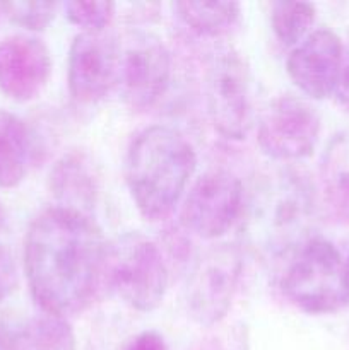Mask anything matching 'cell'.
<instances>
[{
    "label": "cell",
    "mask_w": 349,
    "mask_h": 350,
    "mask_svg": "<svg viewBox=\"0 0 349 350\" xmlns=\"http://www.w3.org/2000/svg\"><path fill=\"white\" fill-rule=\"evenodd\" d=\"M108 243L81 212L50 207L38 214L24 238V272L44 314L67 320L92 304L105 284Z\"/></svg>",
    "instance_id": "obj_1"
},
{
    "label": "cell",
    "mask_w": 349,
    "mask_h": 350,
    "mask_svg": "<svg viewBox=\"0 0 349 350\" xmlns=\"http://www.w3.org/2000/svg\"><path fill=\"white\" fill-rule=\"evenodd\" d=\"M315 188L294 167H272L252 181L243 197L240 231L246 250L266 262L287 258L310 239Z\"/></svg>",
    "instance_id": "obj_2"
},
{
    "label": "cell",
    "mask_w": 349,
    "mask_h": 350,
    "mask_svg": "<svg viewBox=\"0 0 349 350\" xmlns=\"http://www.w3.org/2000/svg\"><path fill=\"white\" fill-rule=\"evenodd\" d=\"M197 167L194 147L178 130L153 125L140 130L125 156V181L135 207L149 221L174 211Z\"/></svg>",
    "instance_id": "obj_3"
},
{
    "label": "cell",
    "mask_w": 349,
    "mask_h": 350,
    "mask_svg": "<svg viewBox=\"0 0 349 350\" xmlns=\"http://www.w3.org/2000/svg\"><path fill=\"white\" fill-rule=\"evenodd\" d=\"M283 293L308 314H328L349 304L348 262L332 243L310 238L291 256Z\"/></svg>",
    "instance_id": "obj_4"
},
{
    "label": "cell",
    "mask_w": 349,
    "mask_h": 350,
    "mask_svg": "<svg viewBox=\"0 0 349 350\" xmlns=\"http://www.w3.org/2000/svg\"><path fill=\"white\" fill-rule=\"evenodd\" d=\"M168 280L161 250L147 236L125 232L108 245L105 284L132 310H156L166 296Z\"/></svg>",
    "instance_id": "obj_5"
},
{
    "label": "cell",
    "mask_w": 349,
    "mask_h": 350,
    "mask_svg": "<svg viewBox=\"0 0 349 350\" xmlns=\"http://www.w3.org/2000/svg\"><path fill=\"white\" fill-rule=\"evenodd\" d=\"M242 253L233 245L205 250L192 267L185 299L192 320L212 327L228 314L242 279Z\"/></svg>",
    "instance_id": "obj_6"
},
{
    "label": "cell",
    "mask_w": 349,
    "mask_h": 350,
    "mask_svg": "<svg viewBox=\"0 0 349 350\" xmlns=\"http://www.w3.org/2000/svg\"><path fill=\"white\" fill-rule=\"evenodd\" d=\"M205 103L212 126L226 139L240 140L252 125L250 72L233 50L218 51L205 74Z\"/></svg>",
    "instance_id": "obj_7"
},
{
    "label": "cell",
    "mask_w": 349,
    "mask_h": 350,
    "mask_svg": "<svg viewBox=\"0 0 349 350\" xmlns=\"http://www.w3.org/2000/svg\"><path fill=\"white\" fill-rule=\"evenodd\" d=\"M118 77L122 99L133 109H147L166 92L171 77V55L153 33L135 31L118 41Z\"/></svg>",
    "instance_id": "obj_8"
},
{
    "label": "cell",
    "mask_w": 349,
    "mask_h": 350,
    "mask_svg": "<svg viewBox=\"0 0 349 350\" xmlns=\"http://www.w3.org/2000/svg\"><path fill=\"white\" fill-rule=\"evenodd\" d=\"M243 191L242 181L229 171H207L195 181L181 205V224L202 239L221 238L240 221Z\"/></svg>",
    "instance_id": "obj_9"
},
{
    "label": "cell",
    "mask_w": 349,
    "mask_h": 350,
    "mask_svg": "<svg viewBox=\"0 0 349 350\" xmlns=\"http://www.w3.org/2000/svg\"><path fill=\"white\" fill-rule=\"evenodd\" d=\"M320 135L317 109L298 96H279L267 106L259 123V146L274 161L311 156Z\"/></svg>",
    "instance_id": "obj_10"
},
{
    "label": "cell",
    "mask_w": 349,
    "mask_h": 350,
    "mask_svg": "<svg viewBox=\"0 0 349 350\" xmlns=\"http://www.w3.org/2000/svg\"><path fill=\"white\" fill-rule=\"evenodd\" d=\"M118 40L105 33H79L68 50L67 81L72 98L98 103L116 85Z\"/></svg>",
    "instance_id": "obj_11"
},
{
    "label": "cell",
    "mask_w": 349,
    "mask_h": 350,
    "mask_svg": "<svg viewBox=\"0 0 349 350\" xmlns=\"http://www.w3.org/2000/svg\"><path fill=\"white\" fill-rule=\"evenodd\" d=\"M344 64L341 38L331 29H317L308 34L289 53L287 74L303 94L311 99H325L335 92Z\"/></svg>",
    "instance_id": "obj_12"
},
{
    "label": "cell",
    "mask_w": 349,
    "mask_h": 350,
    "mask_svg": "<svg viewBox=\"0 0 349 350\" xmlns=\"http://www.w3.org/2000/svg\"><path fill=\"white\" fill-rule=\"evenodd\" d=\"M51 74L47 44L34 36L14 34L0 41V91L12 101L36 98Z\"/></svg>",
    "instance_id": "obj_13"
},
{
    "label": "cell",
    "mask_w": 349,
    "mask_h": 350,
    "mask_svg": "<svg viewBox=\"0 0 349 350\" xmlns=\"http://www.w3.org/2000/svg\"><path fill=\"white\" fill-rule=\"evenodd\" d=\"M48 187L58 207L88 215L98 198V171L88 154L82 150H70L50 170Z\"/></svg>",
    "instance_id": "obj_14"
},
{
    "label": "cell",
    "mask_w": 349,
    "mask_h": 350,
    "mask_svg": "<svg viewBox=\"0 0 349 350\" xmlns=\"http://www.w3.org/2000/svg\"><path fill=\"white\" fill-rule=\"evenodd\" d=\"M320 178L331 214L342 224H349V132L328 140L322 156Z\"/></svg>",
    "instance_id": "obj_15"
},
{
    "label": "cell",
    "mask_w": 349,
    "mask_h": 350,
    "mask_svg": "<svg viewBox=\"0 0 349 350\" xmlns=\"http://www.w3.org/2000/svg\"><path fill=\"white\" fill-rule=\"evenodd\" d=\"M33 154V135L14 113L0 109V188H16L24 180Z\"/></svg>",
    "instance_id": "obj_16"
},
{
    "label": "cell",
    "mask_w": 349,
    "mask_h": 350,
    "mask_svg": "<svg viewBox=\"0 0 349 350\" xmlns=\"http://www.w3.org/2000/svg\"><path fill=\"white\" fill-rule=\"evenodd\" d=\"M5 345L9 350H77L68 321L51 314L34 318L21 327L7 337Z\"/></svg>",
    "instance_id": "obj_17"
},
{
    "label": "cell",
    "mask_w": 349,
    "mask_h": 350,
    "mask_svg": "<svg viewBox=\"0 0 349 350\" xmlns=\"http://www.w3.org/2000/svg\"><path fill=\"white\" fill-rule=\"evenodd\" d=\"M181 23L201 36H219L231 29L240 17L238 2H177Z\"/></svg>",
    "instance_id": "obj_18"
},
{
    "label": "cell",
    "mask_w": 349,
    "mask_h": 350,
    "mask_svg": "<svg viewBox=\"0 0 349 350\" xmlns=\"http://www.w3.org/2000/svg\"><path fill=\"white\" fill-rule=\"evenodd\" d=\"M315 21V5L307 2H274L270 26L277 40L286 46L300 44Z\"/></svg>",
    "instance_id": "obj_19"
},
{
    "label": "cell",
    "mask_w": 349,
    "mask_h": 350,
    "mask_svg": "<svg viewBox=\"0 0 349 350\" xmlns=\"http://www.w3.org/2000/svg\"><path fill=\"white\" fill-rule=\"evenodd\" d=\"M65 16L82 33H105L115 16L112 2H65Z\"/></svg>",
    "instance_id": "obj_20"
},
{
    "label": "cell",
    "mask_w": 349,
    "mask_h": 350,
    "mask_svg": "<svg viewBox=\"0 0 349 350\" xmlns=\"http://www.w3.org/2000/svg\"><path fill=\"white\" fill-rule=\"evenodd\" d=\"M14 24L29 31H41L53 21L58 3L55 2H5L0 3Z\"/></svg>",
    "instance_id": "obj_21"
},
{
    "label": "cell",
    "mask_w": 349,
    "mask_h": 350,
    "mask_svg": "<svg viewBox=\"0 0 349 350\" xmlns=\"http://www.w3.org/2000/svg\"><path fill=\"white\" fill-rule=\"evenodd\" d=\"M17 282L16 265L9 250L0 246V303L14 291Z\"/></svg>",
    "instance_id": "obj_22"
},
{
    "label": "cell",
    "mask_w": 349,
    "mask_h": 350,
    "mask_svg": "<svg viewBox=\"0 0 349 350\" xmlns=\"http://www.w3.org/2000/svg\"><path fill=\"white\" fill-rule=\"evenodd\" d=\"M125 350H168V347L157 332H142L127 345Z\"/></svg>",
    "instance_id": "obj_23"
},
{
    "label": "cell",
    "mask_w": 349,
    "mask_h": 350,
    "mask_svg": "<svg viewBox=\"0 0 349 350\" xmlns=\"http://www.w3.org/2000/svg\"><path fill=\"white\" fill-rule=\"evenodd\" d=\"M335 94H337L341 105L349 109V53L344 55V64H342L341 77H339Z\"/></svg>",
    "instance_id": "obj_24"
},
{
    "label": "cell",
    "mask_w": 349,
    "mask_h": 350,
    "mask_svg": "<svg viewBox=\"0 0 349 350\" xmlns=\"http://www.w3.org/2000/svg\"><path fill=\"white\" fill-rule=\"evenodd\" d=\"M3 224V208H2V204H0V228H2Z\"/></svg>",
    "instance_id": "obj_25"
},
{
    "label": "cell",
    "mask_w": 349,
    "mask_h": 350,
    "mask_svg": "<svg viewBox=\"0 0 349 350\" xmlns=\"http://www.w3.org/2000/svg\"><path fill=\"white\" fill-rule=\"evenodd\" d=\"M346 262H348V270H349V260H346Z\"/></svg>",
    "instance_id": "obj_26"
},
{
    "label": "cell",
    "mask_w": 349,
    "mask_h": 350,
    "mask_svg": "<svg viewBox=\"0 0 349 350\" xmlns=\"http://www.w3.org/2000/svg\"><path fill=\"white\" fill-rule=\"evenodd\" d=\"M0 12H2V5H0Z\"/></svg>",
    "instance_id": "obj_27"
}]
</instances>
